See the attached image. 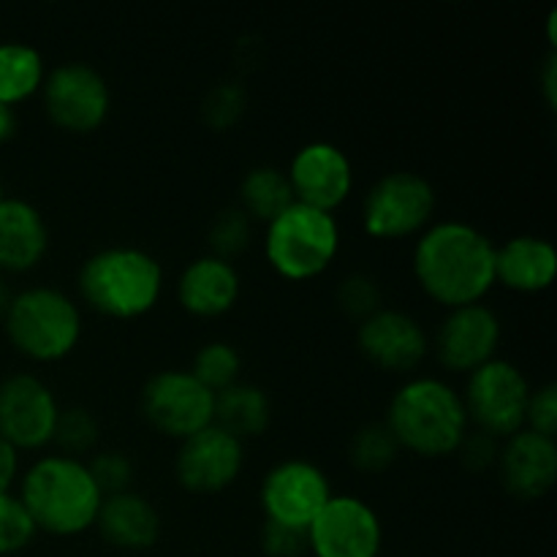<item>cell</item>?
Segmentation results:
<instances>
[{"instance_id":"1","label":"cell","mask_w":557,"mask_h":557,"mask_svg":"<svg viewBox=\"0 0 557 557\" xmlns=\"http://www.w3.org/2000/svg\"><path fill=\"white\" fill-rule=\"evenodd\" d=\"M411 272L424 297L441 308L479 305L495 288V243L468 221H433L413 239Z\"/></svg>"},{"instance_id":"2","label":"cell","mask_w":557,"mask_h":557,"mask_svg":"<svg viewBox=\"0 0 557 557\" xmlns=\"http://www.w3.org/2000/svg\"><path fill=\"white\" fill-rule=\"evenodd\" d=\"M16 498L22 500L38 533L74 539L96 528L107 495L90 476L85 460L49 451L20 473Z\"/></svg>"},{"instance_id":"3","label":"cell","mask_w":557,"mask_h":557,"mask_svg":"<svg viewBox=\"0 0 557 557\" xmlns=\"http://www.w3.org/2000/svg\"><path fill=\"white\" fill-rule=\"evenodd\" d=\"M384 424L400 451L424 460L451 457L471 430L466 403L457 386L441 375L413 373L397 386Z\"/></svg>"},{"instance_id":"4","label":"cell","mask_w":557,"mask_h":557,"mask_svg":"<svg viewBox=\"0 0 557 557\" xmlns=\"http://www.w3.org/2000/svg\"><path fill=\"white\" fill-rule=\"evenodd\" d=\"M166 288L163 264L136 245H109L87 256L76 275L79 299L112 321H136L158 308Z\"/></svg>"},{"instance_id":"5","label":"cell","mask_w":557,"mask_h":557,"mask_svg":"<svg viewBox=\"0 0 557 557\" xmlns=\"http://www.w3.org/2000/svg\"><path fill=\"white\" fill-rule=\"evenodd\" d=\"M3 330L20 357L36 364H58L79 348L85 319L79 302L63 288L27 286L14 292Z\"/></svg>"},{"instance_id":"6","label":"cell","mask_w":557,"mask_h":557,"mask_svg":"<svg viewBox=\"0 0 557 557\" xmlns=\"http://www.w3.org/2000/svg\"><path fill=\"white\" fill-rule=\"evenodd\" d=\"M341 239V221L335 212L294 201L275 221L267 223L261 250L275 275L283 281L305 283L321 277L335 264Z\"/></svg>"},{"instance_id":"7","label":"cell","mask_w":557,"mask_h":557,"mask_svg":"<svg viewBox=\"0 0 557 557\" xmlns=\"http://www.w3.org/2000/svg\"><path fill=\"white\" fill-rule=\"evenodd\" d=\"M433 183L417 172H389L375 180L362 199V228L381 243L417 239L435 221Z\"/></svg>"},{"instance_id":"8","label":"cell","mask_w":557,"mask_h":557,"mask_svg":"<svg viewBox=\"0 0 557 557\" xmlns=\"http://www.w3.org/2000/svg\"><path fill=\"white\" fill-rule=\"evenodd\" d=\"M531 392V381L511 359H490L466 375V386L460 392L471 430L493 435L495 441H506L525 430Z\"/></svg>"},{"instance_id":"9","label":"cell","mask_w":557,"mask_h":557,"mask_svg":"<svg viewBox=\"0 0 557 557\" xmlns=\"http://www.w3.org/2000/svg\"><path fill=\"white\" fill-rule=\"evenodd\" d=\"M38 98L49 123L74 136L98 131L112 112V90L107 76L96 65L82 60H69L47 69Z\"/></svg>"},{"instance_id":"10","label":"cell","mask_w":557,"mask_h":557,"mask_svg":"<svg viewBox=\"0 0 557 557\" xmlns=\"http://www.w3.org/2000/svg\"><path fill=\"white\" fill-rule=\"evenodd\" d=\"M145 422L172 441H185L215 422V395L190 375V370H158L139 395Z\"/></svg>"},{"instance_id":"11","label":"cell","mask_w":557,"mask_h":557,"mask_svg":"<svg viewBox=\"0 0 557 557\" xmlns=\"http://www.w3.org/2000/svg\"><path fill=\"white\" fill-rule=\"evenodd\" d=\"M52 386L33 373L0 381V438L14 451H44L52 446L60 419Z\"/></svg>"},{"instance_id":"12","label":"cell","mask_w":557,"mask_h":557,"mask_svg":"<svg viewBox=\"0 0 557 557\" xmlns=\"http://www.w3.org/2000/svg\"><path fill=\"white\" fill-rule=\"evenodd\" d=\"M332 495L335 493H332V482L324 468L302 460V457H292V460L272 466L261 479L259 490L267 522L302 528V531H308L310 522L330 504Z\"/></svg>"},{"instance_id":"13","label":"cell","mask_w":557,"mask_h":557,"mask_svg":"<svg viewBox=\"0 0 557 557\" xmlns=\"http://www.w3.org/2000/svg\"><path fill=\"white\" fill-rule=\"evenodd\" d=\"M384 549V522L359 495H332L308 528L313 557H379Z\"/></svg>"},{"instance_id":"14","label":"cell","mask_w":557,"mask_h":557,"mask_svg":"<svg viewBox=\"0 0 557 557\" xmlns=\"http://www.w3.org/2000/svg\"><path fill=\"white\" fill-rule=\"evenodd\" d=\"M500 341H504L500 315L487 302H479L446 310L435 337H430V351H435V359L444 370L468 375L498 357Z\"/></svg>"},{"instance_id":"15","label":"cell","mask_w":557,"mask_h":557,"mask_svg":"<svg viewBox=\"0 0 557 557\" xmlns=\"http://www.w3.org/2000/svg\"><path fill=\"white\" fill-rule=\"evenodd\" d=\"M357 346L379 370L413 375L430 357V332L408 310L384 305L357 324Z\"/></svg>"},{"instance_id":"16","label":"cell","mask_w":557,"mask_h":557,"mask_svg":"<svg viewBox=\"0 0 557 557\" xmlns=\"http://www.w3.org/2000/svg\"><path fill=\"white\" fill-rule=\"evenodd\" d=\"M245 468V444L218 424L180 441L174 479L190 495H218L237 484Z\"/></svg>"},{"instance_id":"17","label":"cell","mask_w":557,"mask_h":557,"mask_svg":"<svg viewBox=\"0 0 557 557\" xmlns=\"http://www.w3.org/2000/svg\"><path fill=\"white\" fill-rule=\"evenodd\" d=\"M294 201L335 212L354 194V163L335 141H308L294 152L286 169Z\"/></svg>"},{"instance_id":"18","label":"cell","mask_w":557,"mask_h":557,"mask_svg":"<svg viewBox=\"0 0 557 557\" xmlns=\"http://www.w3.org/2000/svg\"><path fill=\"white\" fill-rule=\"evenodd\" d=\"M500 484L517 500H542L557 482V441L533 430H520L500 441L498 455Z\"/></svg>"},{"instance_id":"19","label":"cell","mask_w":557,"mask_h":557,"mask_svg":"<svg viewBox=\"0 0 557 557\" xmlns=\"http://www.w3.org/2000/svg\"><path fill=\"white\" fill-rule=\"evenodd\" d=\"M174 294L180 308L194 319H221L237 308L243 277L234 261L205 253L180 272Z\"/></svg>"},{"instance_id":"20","label":"cell","mask_w":557,"mask_h":557,"mask_svg":"<svg viewBox=\"0 0 557 557\" xmlns=\"http://www.w3.org/2000/svg\"><path fill=\"white\" fill-rule=\"evenodd\" d=\"M49 253L44 212L22 196L0 201V275H27Z\"/></svg>"},{"instance_id":"21","label":"cell","mask_w":557,"mask_h":557,"mask_svg":"<svg viewBox=\"0 0 557 557\" xmlns=\"http://www.w3.org/2000/svg\"><path fill=\"white\" fill-rule=\"evenodd\" d=\"M557 277V250L553 239L539 234H517L495 245V286L515 294H542Z\"/></svg>"},{"instance_id":"22","label":"cell","mask_w":557,"mask_h":557,"mask_svg":"<svg viewBox=\"0 0 557 557\" xmlns=\"http://www.w3.org/2000/svg\"><path fill=\"white\" fill-rule=\"evenodd\" d=\"M103 542L125 553H145L161 539V515L145 495L125 490L107 495L96 520Z\"/></svg>"},{"instance_id":"23","label":"cell","mask_w":557,"mask_h":557,"mask_svg":"<svg viewBox=\"0 0 557 557\" xmlns=\"http://www.w3.org/2000/svg\"><path fill=\"white\" fill-rule=\"evenodd\" d=\"M228 435L245 441L261 438L272 424V400L261 386L237 381L215 395V422Z\"/></svg>"},{"instance_id":"24","label":"cell","mask_w":557,"mask_h":557,"mask_svg":"<svg viewBox=\"0 0 557 557\" xmlns=\"http://www.w3.org/2000/svg\"><path fill=\"white\" fill-rule=\"evenodd\" d=\"M47 63L36 47L25 41H0V103L16 109L41 92Z\"/></svg>"},{"instance_id":"25","label":"cell","mask_w":557,"mask_h":557,"mask_svg":"<svg viewBox=\"0 0 557 557\" xmlns=\"http://www.w3.org/2000/svg\"><path fill=\"white\" fill-rule=\"evenodd\" d=\"M294 205L292 185H288L286 169L281 166H253L239 183V210L253 223H270L283 210Z\"/></svg>"},{"instance_id":"26","label":"cell","mask_w":557,"mask_h":557,"mask_svg":"<svg viewBox=\"0 0 557 557\" xmlns=\"http://www.w3.org/2000/svg\"><path fill=\"white\" fill-rule=\"evenodd\" d=\"M190 375L201 386H207L212 395H218V392L228 389L239 381L243 357L228 341H210L196 351L194 362H190Z\"/></svg>"},{"instance_id":"27","label":"cell","mask_w":557,"mask_h":557,"mask_svg":"<svg viewBox=\"0 0 557 557\" xmlns=\"http://www.w3.org/2000/svg\"><path fill=\"white\" fill-rule=\"evenodd\" d=\"M397 457H400V446L384 422H370L359 428L348 446V460L362 473L389 471Z\"/></svg>"},{"instance_id":"28","label":"cell","mask_w":557,"mask_h":557,"mask_svg":"<svg viewBox=\"0 0 557 557\" xmlns=\"http://www.w3.org/2000/svg\"><path fill=\"white\" fill-rule=\"evenodd\" d=\"M98 441H101V422H98V417L90 408L71 406L60 411L58 430H54L52 441L60 455L79 457L82 460L85 455L96 451Z\"/></svg>"},{"instance_id":"29","label":"cell","mask_w":557,"mask_h":557,"mask_svg":"<svg viewBox=\"0 0 557 557\" xmlns=\"http://www.w3.org/2000/svg\"><path fill=\"white\" fill-rule=\"evenodd\" d=\"M253 228L256 223L239 207H226L223 212H218L210 232H207L210 253L218 256V259L234 261L250 248V243H253Z\"/></svg>"},{"instance_id":"30","label":"cell","mask_w":557,"mask_h":557,"mask_svg":"<svg viewBox=\"0 0 557 557\" xmlns=\"http://www.w3.org/2000/svg\"><path fill=\"white\" fill-rule=\"evenodd\" d=\"M245 107H248V92L239 82H218L210 87L201 101V120L212 131H228L243 120Z\"/></svg>"},{"instance_id":"31","label":"cell","mask_w":557,"mask_h":557,"mask_svg":"<svg viewBox=\"0 0 557 557\" xmlns=\"http://www.w3.org/2000/svg\"><path fill=\"white\" fill-rule=\"evenodd\" d=\"M335 297L337 308H341L348 319L357 321V324L368 319V315H373L375 310L384 308V292H381L379 281H375L373 275H368V272H351V275L343 277V281L337 283Z\"/></svg>"},{"instance_id":"32","label":"cell","mask_w":557,"mask_h":557,"mask_svg":"<svg viewBox=\"0 0 557 557\" xmlns=\"http://www.w3.org/2000/svg\"><path fill=\"white\" fill-rule=\"evenodd\" d=\"M36 525L30 515L16 498V493L0 495V557H9L22 553L36 539Z\"/></svg>"},{"instance_id":"33","label":"cell","mask_w":557,"mask_h":557,"mask_svg":"<svg viewBox=\"0 0 557 557\" xmlns=\"http://www.w3.org/2000/svg\"><path fill=\"white\" fill-rule=\"evenodd\" d=\"M87 462V471L96 479V484L101 487L103 495H117L131 490L134 484V462L128 455L117 449H101L92 451Z\"/></svg>"},{"instance_id":"34","label":"cell","mask_w":557,"mask_h":557,"mask_svg":"<svg viewBox=\"0 0 557 557\" xmlns=\"http://www.w3.org/2000/svg\"><path fill=\"white\" fill-rule=\"evenodd\" d=\"M525 430H533L539 435L555 438L557 435V386L553 381L536 386L531 392L525 411Z\"/></svg>"},{"instance_id":"35","label":"cell","mask_w":557,"mask_h":557,"mask_svg":"<svg viewBox=\"0 0 557 557\" xmlns=\"http://www.w3.org/2000/svg\"><path fill=\"white\" fill-rule=\"evenodd\" d=\"M500 455V441H495L493 435L479 433V430H468V435L462 438L457 457H460L462 468L471 473H487L498 466Z\"/></svg>"},{"instance_id":"36","label":"cell","mask_w":557,"mask_h":557,"mask_svg":"<svg viewBox=\"0 0 557 557\" xmlns=\"http://www.w3.org/2000/svg\"><path fill=\"white\" fill-rule=\"evenodd\" d=\"M261 549L270 557H302L308 555V531L264 520V528H261Z\"/></svg>"},{"instance_id":"37","label":"cell","mask_w":557,"mask_h":557,"mask_svg":"<svg viewBox=\"0 0 557 557\" xmlns=\"http://www.w3.org/2000/svg\"><path fill=\"white\" fill-rule=\"evenodd\" d=\"M20 451H14L0 438V495L14 493V484L20 482Z\"/></svg>"},{"instance_id":"38","label":"cell","mask_w":557,"mask_h":557,"mask_svg":"<svg viewBox=\"0 0 557 557\" xmlns=\"http://www.w3.org/2000/svg\"><path fill=\"white\" fill-rule=\"evenodd\" d=\"M542 92H544V101H547V107L555 109L557 107V58H555V52H549L547 60H544Z\"/></svg>"},{"instance_id":"39","label":"cell","mask_w":557,"mask_h":557,"mask_svg":"<svg viewBox=\"0 0 557 557\" xmlns=\"http://www.w3.org/2000/svg\"><path fill=\"white\" fill-rule=\"evenodd\" d=\"M16 112L5 103H0V145H5L9 139H14L16 134Z\"/></svg>"},{"instance_id":"40","label":"cell","mask_w":557,"mask_h":557,"mask_svg":"<svg viewBox=\"0 0 557 557\" xmlns=\"http://www.w3.org/2000/svg\"><path fill=\"white\" fill-rule=\"evenodd\" d=\"M11 299H14V288L9 286V281H5V275H0V324H3L5 313H9Z\"/></svg>"},{"instance_id":"41","label":"cell","mask_w":557,"mask_h":557,"mask_svg":"<svg viewBox=\"0 0 557 557\" xmlns=\"http://www.w3.org/2000/svg\"><path fill=\"white\" fill-rule=\"evenodd\" d=\"M5 199V188H3V183H0V201Z\"/></svg>"}]
</instances>
